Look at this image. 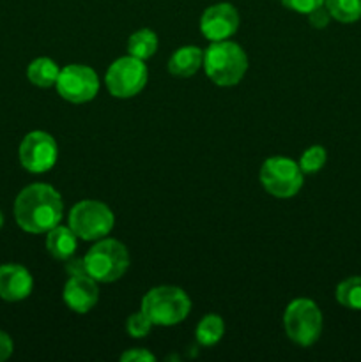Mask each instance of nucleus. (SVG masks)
I'll list each match as a JSON object with an SVG mask.
<instances>
[{"label":"nucleus","instance_id":"nucleus-11","mask_svg":"<svg viewBox=\"0 0 361 362\" xmlns=\"http://www.w3.org/2000/svg\"><path fill=\"white\" fill-rule=\"evenodd\" d=\"M239 28V14L229 2H219L207 7L200 18V32L211 42L232 37Z\"/></svg>","mask_w":361,"mask_h":362},{"label":"nucleus","instance_id":"nucleus-27","mask_svg":"<svg viewBox=\"0 0 361 362\" xmlns=\"http://www.w3.org/2000/svg\"><path fill=\"white\" fill-rule=\"evenodd\" d=\"M13 354V341L4 331H0V362L6 361Z\"/></svg>","mask_w":361,"mask_h":362},{"label":"nucleus","instance_id":"nucleus-23","mask_svg":"<svg viewBox=\"0 0 361 362\" xmlns=\"http://www.w3.org/2000/svg\"><path fill=\"white\" fill-rule=\"evenodd\" d=\"M287 9L296 11L299 14H308L310 11H314L315 7L322 6L326 0H280Z\"/></svg>","mask_w":361,"mask_h":362},{"label":"nucleus","instance_id":"nucleus-9","mask_svg":"<svg viewBox=\"0 0 361 362\" xmlns=\"http://www.w3.org/2000/svg\"><path fill=\"white\" fill-rule=\"evenodd\" d=\"M55 87L60 98L74 105H81L96 98L99 90V78L92 67L71 64L60 69Z\"/></svg>","mask_w":361,"mask_h":362},{"label":"nucleus","instance_id":"nucleus-3","mask_svg":"<svg viewBox=\"0 0 361 362\" xmlns=\"http://www.w3.org/2000/svg\"><path fill=\"white\" fill-rule=\"evenodd\" d=\"M191 300L183 288L177 286H156L142 299V311L152 325L170 327L177 325L190 315Z\"/></svg>","mask_w":361,"mask_h":362},{"label":"nucleus","instance_id":"nucleus-7","mask_svg":"<svg viewBox=\"0 0 361 362\" xmlns=\"http://www.w3.org/2000/svg\"><path fill=\"white\" fill-rule=\"evenodd\" d=\"M303 170L299 163L283 156L265 159L260 168V184L271 197L292 198L303 187Z\"/></svg>","mask_w":361,"mask_h":362},{"label":"nucleus","instance_id":"nucleus-8","mask_svg":"<svg viewBox=\"0 0 361 362\" xmlns=\"http://www.w3.org/2000/svg\"><path fill=\"white\" fill-rule=\"evenodd\" d=\"M149 71L144 60L133 55L120 57L106 71V87L119 99H130L140 94L147 83Z\"/></svg>","mask_w":361,"mask_h":362},{"label":"nucleus","instance_id":"nucleus-22","mask_svg":"<svg viewBox=\"0 0 361 362\" xmlns=\"http://www.w3.org/2000/svg\"><path fill=\"white\" fill-rule=\"evenodd\" d=\"M126 329H127V334L131 338H145V336L151 332L152 329V322L149 320L147 315L144 311H138V313H133L126 322Z\"/></svg>","mask_w":361,"mask_h":362},{"label":"nucleus","instance_id":"nucleus-1","mask_svg":"<svg viewBox=\"0 0 361 362\" xmlns=\"http://www.w3.org/2000/svg\"><path fill=\"white\" fill-rule=\"evenodd\" d=\"M64 204L59 191L50 184H30L14 202V218L28 233H48L60 225Z\"/></svg>","mask_w":361,"mask_h":362},{"label":"nucleus","instance_id":"nucleus-15","mask_svg":"<svg viewBox=\"0 0 361 362\" xmlns=\"http://www.w3.org/2000/svg\"><path fill=\"white\" fill-rule=\"evenodd\" d=\"M78 246V237L69 226L57 225L46 235V250L57 260H67L74 255Z\"/></svg>","mask_w":361,"mask_h":362},{"label":"nucleus","instance_id":"nucleus-14","mask_svg":"<svg viewBox=\"0 0 361 362\" xmlns=\"http://www.w3.org/2000/svg\"><path fill=\"white\" fill-rule=\"evenodd\" d=\"M202 64H204V49L198 46H183L170 57L168 71L173 76L190 78L200 69Z\"/></svg>","mask_w":361,"mask_h":362},{"label":"nucleus","instance_id":"nucleus-19","mask_svg":"<svg viewBox=\"0 0 361 362\" xmlns=\"http://www.w3.org/2000/svg\"><path fill=\"white\" fill-rule=\"evenodd\" d=\"M324 6L328 7L333 20L340 23H354L361 20V0H326Z\"/></svg>","mask_w":361,"mask_h":362},{"label":"nucleus","instance_id":"nucleus-10","mask_svg":"<svg viewBox=\"0 0 361 362\" xmlns=\"http://www.w3.org/2000/svg\"><path fill=\"white\" fill-rule=\"evenodd\" d=\"M59 148L52 134L45 131H32L21 140L20 161L32 173H45L57 163Z\"/></svg>","mask_w":361,"mask_h":362},{"label":"nucleus","instance_id":"nucleus-5","mask_svg":"<svg viewBox=\"0 0 361 362\" xmlns=\"http://www.w3.org/2000/svg\"><path fill=\"white\" fill-rule=\"evenodd\" d=\"M113 212L103 202L84 200L73 205L69 211L67 226L81 240H99L113 228Z\"/></svg>","mask_w":361,"mask_h":362},{"label":"nucleus","instance_id":"nucleus-28","mask_svg":"<svg viewBox=\"0 0 361 362\" xmlns=\"http://www.w3.org/2000/svg\"><path fill=\"white\" fill-rule=\"evenodd\" d=\"M2 225H4V214L0 212V228H2Z\"/></svg>","mask_w":361,"mask_h":362},{"label":"nucleus","instance_id":"nucleus-13","mask_svg":"<svg viewBox=\"0 0 361 362\" xmlns=\"http://www.w3.org/2000/svg\"><path fill=\"white\" fill-rule=\"evenodd\" d=\"M34 279L30 272L16 264L0 265V297L9 303L23 300L30 296Z\"/></svg>","mask_w":361,"mask_h":362},{"label":"nucleus","instance_id":"nucleus-26","mask_svg":"<svg viewBox=\"0 0 361 362\" xmlns=\"http://www.w3.org/2000/svg\"><path fill=\"white\" fill-rule=\"evenodd\" d=\"M66 271L69 276H85L87 274V269H85L84 258H67ZM88 276V274H87Z\"/></svg>","mask_w":361,"mask_h":362},{"label":"nucleus","instance_id":"nucleus-25","mask_svg":"<svg viewBox=\"0 0 361 362\" xmlns=\"http://www.w3.org/2000/svg\"><path fill=\"white\" fill-rule=\"evenodd\" d=\"M122 362H154L156 357L145 349H131L120 356Z\"/></svg>","mask_w":361,"mask_h":362},{"label":"nucleus","instance_id":"nucleus-12","mask_svg":"<svg viewBox=\"0 0 361 362\" xmlns=\"http://www.w3.org/2000/svg\"><path fill=\"white\" fill-rule=\"evenodd\" d=\"M64 303L76 313H88L98 304L99 288L98 281L91 276H71L64 285Z\"/></svg>","mask_w":361,"mask_h":362},{"label":"nucleus","instance_id":"nucleus-21","mask_svg":"<svg viewBox=\"0 0 361 362\" xmlns=\"http://www.w3.org/2000/svg\"><path fill=\"white\" fill-rule=\"evenodd\" d=\"M326 159H328L326 148L322 145H311L301 154L299 166L303 173H317L326 165Z\"/></svg>","mask_w":361,"mask_h":362},{"label":"nucleus","instance_id":"nucleus-24","mask_svg":"<svg viewBox=\"0 0 361 362\" xmlns=\"http://www.w3.org/2000/svg\"><path fill=\"white\" fill-rule=\"evenodd\" d=\"M306 16H308V21H310L311 27H315V28H326L329 25V21H331V14H329L328 7H326L324 4L319 7H315L314 11H310Z\"/></svg>","mask_w":361,"mask_h":362},{"label":"nucleus","instance_id":"nucleus-17","mask_svg":"<svg viewBox=\"0 0 361 362\" xmlns=\"http://www.w3.org/2000/svg\"><path fill=\"white\" fill-rule=\"evenodd\" d=\"M158 49V35L152 32L151 28H142L131 34L130 41H127V52L130 55L137 57L140 60L151 59Z\"/></svg>","mask_w":361,"mask_h":362},{"label":"nucleus","instance_id":"nucleus-20","mask_svg":"<svg viewBox=\"0 0 361 362\" xmlns=\"http://www.w3.org/2000/svg\"><path fill=\"white\" fill-rule=\"evenodd\" d=\"M336 300L347 310H361V276H353L336 286Z\"/></svg>","mask_w":361,"mask_h":362},{"label":"nucleus","instance_id":"nucleus-16","mask_svg":"<svg viewBox=\"0 0 361 362\" xmlns=\"http://www.w3.org/2000/svg\"><path fill=\"white\" fill-rule=\"evenodd\" d=\"M59 73L60 69L57 62H53L48 57H39V59L32 60L27 67V78L30 80V83L41 88L53 87L57 83Z\"/></svg>","mask_w":361,"mask_h":362},{"label":"nucleus","instance_id":"nucleus-6","mask_svg":"<svg viewBox=\"0 0 361 362\" xmlns=\"http://www.w3.org/2000/svg\"><path fill=\"white\" fill-rule=\"evenodd\" d=\"M283 325L289 339L301 346H310L322 332V313L311 299H296L287 306Z\"/></svg>","mask_w":361,"mask_h":362},{"label":"nucleus","instance_id":"nucleus-2","mask_svg":"<svg viewBox=\"0 0 361 362\" xmlns=\"http://www.w3.org/2000/svg\"><path fill=\"white\" fill-rule=\"evenodd\" d=\"M205 74L219 87H234L243 80L248 69V57L237 42L216 41L204 49Z\"/></svg>","mask_w":361,"mask_h":362},{"label":"nucleus","instance_id":"nucleus-18","mask_svg":"<svg viewBox=\"0 0 361 362\" xmlns=\"http://www.w3.org/2000/svg\"><path fill=\"white\" fill-rule=\"evenodd\" d=\"M225 334V324L218 315H205L197 325L195 338L202 346H214Z\"/></svg>","mask_w":361,"mask_h":362},{"label":"nucleus","instance_id":"nucleus-4","mask_svg":"<svg viewBox=\"0 0 361 362\" xmlns=\"http://www.w3.org/2000/svg\"><path fill=\"white\" fill-rule=\"evenodd\" d=\"M87 274L98 283H113L126 274L130 253L115 239H99L84 257Z\"/></svg>","mask_w":361,"mask_h":362}]
</instances>
